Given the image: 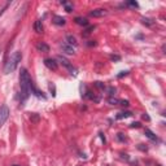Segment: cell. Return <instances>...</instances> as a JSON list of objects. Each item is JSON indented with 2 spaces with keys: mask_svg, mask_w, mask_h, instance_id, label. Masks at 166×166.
Returning a JSON list of instances; mask_svg holds the SVG:
<instances>
[{
  "mask_svg": "<svg viewBox=\"0 0 166 166\" xmlns=\"http://www.w3.org/2000/svg\"><path fill=\"white\" fill-rule=\"evenodd\" d=\"M108 93L110 95V96H113V95L116 93V88H114V87H109V88H108Z\"/></svg>",
  "mask_w": 166,
  "mask_h": 166,
  "instance_id": "d4e9b609",
  "label": "cell"
},
{
  "mask_svg": "<svg viewBox=\"0 0 166 166\" xmlns=\"http://www.w3.org/2000/svg\"><path fill=\"white\" fill-rule=\"evenodd\" d=\"M107 14V11L105 9H93L92 12H90V16L91 17H102V16Z\"/></svg>",
  "mask_w": 166,
  "mask_h": 166,
  "instance_id": "52a82bcc",
  "label": "cell"
},
{
  "mask_svg": "<svg viewBox=\"0 0 166 166\" xmlns=\"http://www.w3.org/2000/svg\"><path fill=\"white\" fill-rule=\"evenodd\" d=\"M61 4H62V5L65 7V11H66L68 13L73 12V8H74V7H73V4H72V3H69V2H62Z\"/></svg>",
  "mask_w": 166,
  "mask_h": 166,
  "instance_id": "2e32d148",
  "label": "cell"
},
{
  "mask_svg": "<svg viewBox=\"0 0 166 166\" xmlns=\"http://www.w3.org/2000/svg\"><path fill=\"white\" fill-rule=\"evenodd\" d=\"M108 102L110 105H118V104H121V100L120 99H116V97H109L108 99Z\"/></svg>",
  "mask_w": 166,
  "mask_h": 166,
  "instance_id": "e0dca14e",
  "label": "cell"
},
{
  "mask_svg": "<svg viewBox=\"0 0 166 166\" xmlns=\"http://www.w3.org/2000/svg\"><path fill=\"white\" fill-rule=\"evenodd\" d=\"M130 72H129V70H125V72H121L120 74H118L117 75V78H120V79H121V78H123V77H126V75H127Z\"/></svg>",
  "mask_w": 166,
  "mask_h": 166,
  "instance_id": "603a6c76",
  "label": "cell"
},
{
  "mask_svg": "<svg viewBox=\"0 0 166 166\" xmlns=\"http://www.w3.org/2000/svg\"><path fill=\"white\" fill-rule=\"evenodd\" d=\"M30 120H31V122H38L39 121V116L36 114V113H33V114H31V117H30Z\"/></svg>",
  "mask_w": 166,
  "mask_h": 166,
  "instance_id": "44dd1931",
  "label": "cell"
},
{
  "mask_svg": "<svg viewBox=\"0 0 166 166\" xmlns=\"http://www.w3.org/2000/svg\"><path fill=\"white\" fill-rule=\"evenodd\" d=\"M93 29H95V26H90L88 29H87V30H84V33H83V36H88L91 33H92V31H93Z\"/></svg>",
  "mask_w": 166,
  "mask_h": 166,
  "instance_id": "d6986e66",
  "label": "cell"
},
{
  "mask_svg": "<svg viewBox=\"0 0 166 166\" xmlns=\"http://www.w3.org/2000/svg\"><path fill=\"white\" fill-rule=\"evenodd\" d=\"M138 148L140 149V151H143V152H147V151H148V148H147V147H144V144H139V145H138Z\"/></svg>",
  "mask_w": 166,
  "mask_h": 166,
  "instance_id": "4316f807",
  "label": "cell"
},
{
  "mask_svg": "<svg viewBox=\"0 0 166 166\" xmlns=\"http://www.w3.org/2000/svg\"><path fill=\"white\" fill-rule=\"evenodd\" d=\"M44 65L48 68L50 70H53V72H55V70H57V66H59L55 59H45L44 60Z\"/></svg>",
  "mask_w": 166,
  "mask_h": 166,
  "instance_id": "5b68a950",
  "label": "cell"
},
{
  "mask_svg": "<svg viewBox=\"0 0 166 166\" xmlns=\"http://www.w3.org/2000/svg\"><path fill=\"white\" fill-rule=\"evenodd\" d=\"M31 78L29 72L25 68H21L20 70V88H21V101L23 102L30 96V86H31Z\"/></svg>",
  "mask_w": 166,
  "mask_h": 166,
  "instance_id": "6da1fadb",
  "label": "cell"
},
{
  "mask_svg": "<svg viewBox=\"0 0 166 166\" xmlns=\"http://www.w3.org/2000/svg\"><path fill=\"white\" fill-rule=\"evenodd\" d=\"M75 23L77 25H81V26H88V21H87L84 17H75Z\"/></svg>",
  "mask_w": 166,
  "mask_h": 166,
  "instance_id": "4fadbf2b",
  "label": "cell"
},
{
  "mask_svg": "<svg viewBox=\"0 0 166 166\" xmlns=\"http://www.w3.org/2000/svg\"><path fill=\"white\" fill-rule=\"evenodd\" d=\"M36 48L38 51H40V52H50V45L48 44H45V43H38L36 44Z\"/></svg>",
  "mask_w": 166,
  "mask_h": 166,
  "instance_id": "7c38bea8",
  "label": "cell"
},
{
  "mask_svg": "<svg viewBox=\"0 0 166 166\" xmlns=\"http://www.w3.org/2000/svg\"><path fill=\"white\" fill-rule=\"evenodd\" d=\"M144 134H145V136H147L148 139H151V140H153V141H159V138H157V136L154 135V132H152L149 129H145V130H144Z\"/></svg>",
  "mask_w": 166,
  "mask_h": 166,
  "instance_id": "30bf717a",
  "label": "cell"
},
{
  "mask_svg": "<svg viewBox=\"0 0 166 166\" xmlns=\"http://www.w3.org/2000/svg\"><path fill=\"white\" fill-rule=\"evenodd\" d=\"M157 166H161V165H157Z\"/></svg>",
  "mask_w": 166,
  "mask_h": 166,
  "instance_id": "4dcf8cb0",
  "label": "cell"
},
{
  "mask_svg": "<svg viewBox=\"0 0 166 166\" xmlns=\"http://www.w3.org/2000/svg\"><path fill=\"white\" fill-rule=\"evenodd\" d=\"M117 139L120 140V141H122V143H125V141H126V136L123 135L122 132H118V134H117Z\"/></svg>",
  "mask_w": 166,
  "mask_h": 166,
  "instance_id": "ffe728a7",
  "label": "cell"
},
{
  "mask_svg": "<svg viewBox=\"0 0 166 166\" xmlns=\"http://www.w3.org/2000/svg\"><path fill=\"white\" fill-rule=\"evenodd\" d=\"M9 108L7 105H2L0 107V127L7 122V120L9 118Z\"/></svg>",
  "mask_w": 166,
  "mask_h": 166,
  "instance_id": "3957f363",
  "label": "cell"
},
{
  "mask_svg": "<svg viewBox=\"0 0 166 166\" xmlns=\"http://www.w3.org/2000/svg\"><path fill=\"white\" fill-rule=\"evenodd\" d=\"M61 50H62V52H65V53H68V55H73L75 51H74V48L72 45H69V44H66V43H64L61 45Z\"/></svg>",
  "mask_w": 166,
  "mask_h": 166,
  "instance_id": "9c48e42d",
  "label": "cell"
},
{
  "mask_svg": "<svg viewBox=\"0 0 166 166\" xmlns=\"http://www.w3.org/2000/svg\"><path fill=\"white\" fill-rule=\"evenodd\" d=\"M53 23L59 26H64L66 23V20L64 17H61V16H53Z\"/></svg>",
  "mask_w": 166,
  "mask_h": 166,
  "instance_id": "ba28073f",
  "label": "cell"
},
{
  "mask_svg": "<svg viewBox=\"0 0 166 166\" xmlns=\"http://www.w3.org/2000/svg\"><path fill=\"white\" fill-rule=\"evenodd\" d=\"M57 61H60L61 64H62V65H64V66L69 70L70 74H73V75H75V74H77V70L72 66V64H70V61H69V60H66L64 56H59V57H57Z\"/></svg>",
  "mask_w": 166,
  "mask_h": 166,
  "instance_id": "277c9868",
  "label": "cell"
},
{
  "mask_svg": "<svg viewBox=\"0 0 166 166\" xmlns=\"http://www.w3.org/2000/svg\"><path fill=\"white\" fill-rule=\"evenodd\" d=\"M130 127L131 129H139L140 127V122H134V123H131Z\"/></svg>",
  "mask_w": 166,
  "mask_h": 166,
  "instance_id": "484cf974",
  "label": "cell"
},
{
  "mask_svg": "<svg viewBox=\"0 0 166 166\" xmlns=\"http://www.w3.org/2000/svg\"><path fill=\"white\" fill-rule=\"evenodd\" d=\"M131 116H132L131 112H121V113H118L116 116V118H117V120H123V118H129Z\"/></svg>",
  "mask_w": 166,
  "mask_h": 166,
  "instance_id": "9a60e30c",
  "label": "cell"
},
{
  "mask_svg": "<svg viewBox=\"0 0 166 166\" xmlns=\"http://www.w3.org/2000/svg\"><path fill=\"white\" fill-rule=\"evenodd\" d=\"M126 5L131 7V8H139V4L136 2H127V3H126Z\"/></svg>",
  "mask_w": 166,
  "mask_h": 166,
  "instance_id": "7402d4cb",
  "label": "cell"
},
{
  "mask_svg": "<svg viewBox=\"0 0 166 166\" xmlns=\"http://www.w3.org/2000/svg\"><path fill=\"white\" fill-rule=\"evenodd\" d=\"M110 60H113V61H118V60H121V57H120V56H114V55H112V56H110Z\"/></svg>",
  "mask_w": 166,
  "mask_h": 166,
  "instance_id": "83f0119b",
  "label": "cell"
},
{
  "mask_svg": "<svg viewBox=\"0 0 166 166\" xmlns=\"http://www.w3.org/2000/svg\"><path fill=\"white\" fill-rule=\"evenodd\" d=\"M30 93H34L35 96H38V97H43V99H45V95H44L40 90H38V88H36L35 84H34V82H31V86H30Z\"/></svg>",
  "mask_w": 166,
  "mask_h": 166,
  "instance_id": "8992f818",
  "label": "cell"
},
{
  "mask_svg": "<svg viewBox=\"0 0 166 166\" xmlns=\"http://www.w3.org/2000/svg\"><path fill=\"white\" fill-rule=\"evenodd\" d=\"M143 120H147V121H151V118H149V116H148L147 113H144V114H143Z\"/></svg>",
  "mask_w": 166,
  "mask_h": 166,
  "instance_id": "f1b7e54d",
  "label": "cell"
},
{
  "mask_svg": "<svg viewBox=\"0 0 166 166\" xmlns=\"http://www.w3.org/2000/svg\"><path fill=\"white\" fill-rule=\"evenodd\" d=\"M22 59V53L20 51H16L12 56L8 59V61L5 62V65H4V73L5 74H11L12 72H14L16 69H17L18 66V62L21 61Z\"/></svg>",
  "mask_w": 166,
  "mask_h": 166,
  "instance_id": "7a4b0ae2",
  "label": "cell"
},
{
  "mask_svg": "<svg viewBox=\"0 0 166 166\" xmlns=\"http://www.w3.org/2000/svg\"><path fill=\"white\" fill-rule=\"evenodd\" d=\"M95 86L97 87V88H100V90H104L105 88V86H104V83H101V82H95Z\"/></svg>",
  "mask_w": 166,
  "mask_h": 166,
  "instance_id": "cb8c5ba5",
  "label": "cell"
},
{
  "mask_svg": "<svg viewBox=\"0 0 166 166\" xmlns=\"http://www.w3.org/2000/svg\"><path fill=\"white\" fill-rule=\"evenodd\" d=\"M66 44L72 45V47H73V45L75 47L78 43H77V39H75L73 35H66Z\"/></svg>",
  "mask_w": 166,
  "mask_h": 166,
  "instance_id": "5bb4252c",
  "label": "cell"
},
{
  "mask_svg": "<svg viewBox=\"0 0 166 166\" xmlns=\"http://www.w3.org/2000/svg\"><path fill=\"white\" fill-rule=\"evenodd\" d=\"M12 166H21V165H12Z\"/></svg>",
  "mask_w": 166,
  "mask_h": 166,
  "instance_id": "f546056e",
  "label": "cell"
},
{
  "mask_svg": "<svg viewBox=\"0 0 166 166\" xmlns=\"http://www.w3.org/2000/svg\"><path fill=\"white\" fill-rule=\"evenodd\" d=\"M34 30L36 31L38 34H42L43 33V25H42V21L40 20H38L34 22Z\"/></svg>",
  "mask_w": 166,
  "mask_h": 166,
  "instance_id": "8fae6325",
  "label": "cell"
},
{
  "mask_svg": "<svg viewBox=\"0 0 166 166\" xmlns=\"http://www.w3.org/2000/svg\"><path fill=\"white\" fill-rule=\"evenodd\" d=\"M141 23H144V25H147V26H152L153 23H154V21L153 20H151V18H141Z\"/></svg>",
  "mask_w": 166,
  "mask_h": 166,
  "instance_id": "ac0fdd59",
  "label": "cell"
}]
</instances>
